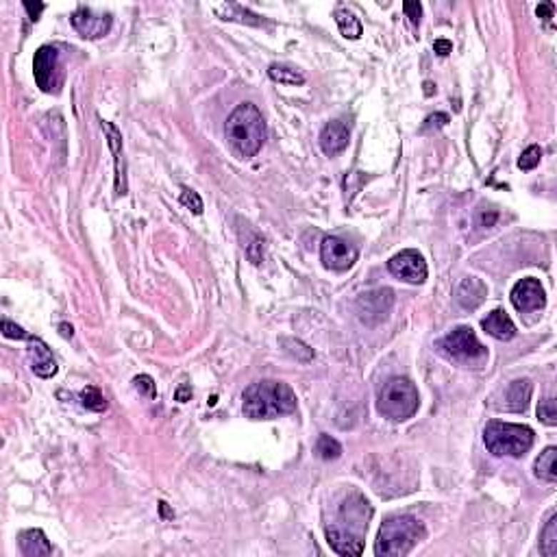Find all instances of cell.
<instances>
[{
  "mask_svg": "<svg viewBox=\"0 0 557 557\" xmlns=\"http://www.w3.org/2000/svg\"><path fill=\"white\" fill-rule=\"evenodd\" d=\"M370 518H373V507L366 496L359 492H348L340 501L336 516L324 525L329 546L338 555H361Z\"/></svg>",
  "mask_w": 557,
  "mask_h": 557,
  "instance_id": "6da1fadb",
  "label": "cell"
},
{
  "mask_svg": "<svg viewBox=\"0 0 557 557\" xmlns=\"http://www.w3.org/2000/svg\"><path fill=\"white\" fill-rule=\"evenodd\" d=\"M242 411L251 421H272V418L296 411V394L283 381L261 379L244 390Z\"/></svg>",
  "mask_w": 557,
  "mask_h": 557,
  "instance_id": "7a4b0ae2",
  "label": "cell"
},
{
  "mask_svg": "<svg viewBox=\"0 0 557 557\" xmlns=\"http://www.w3.org/2000/svg\"><path fill=\"white\" fill-rule=\"evenodd\" d=\"M224 133L229 144L242 157H255L268 137L266 120L253 103H242L234 109V114L226 118Z\"/></svg>",
  "mask_w": 557,
  "mask_h": 557,
  "instance_id": "3957f363",
  "label": "cell"
},
{
  "mask_svg": "<svg viewBox=\"0 0 557 557\" xmlns=\"http://www.w3.org/2000/svg\"><path fill=\"white\" fill-rule=\"evenodd\" d=\"M425 536H427L425 525L418 518L409 514L390 516L379 529L375 553L379 557H405L413 551L418 542L425 540Z\"/></svg>",
  "mask_w": 557,
  "mask_h": 557,
  "instance_id": "277c9868",
  "label": "cell"
},
{
  "mask_svg": "<svg viewBox=\"0 0 557 557\" xmlns=\"http://www.w3.org/2000/svg\"><path fill=\"white\" fill-rule=\"evenodd\" d=\"M418 407H421V396H418L416 386L407 377L388 379L377 394L379 413L396 423L409 421V418L418 411Z\"/></svg>",
  "mask_w": 557,
  "mask_h": 557,
  "instance_id": "5b68a950",
  "label": "cell"
},
{
  "mask_svg": "<svg viewBox=\"0 0 557 557\" xmlns=\"http://www.w3.org/2000/svg\"><path fill=\"white\" fill-rule=\"evenodd\" d=\"M483 442L496 457H523L533 446V431L527 425L490 421L483 429Z\"/></svg>",
  "mask_w": 557,
  "mask_h": 557,
  "instance_id": "8992f818",
  "label": "cell"
},
{
  "mask_svg": "<svg viewBox=\"0 0 557 557\" xmlns=\"http://www.w3.org/2000/svg\"><path fill=\"white\" fill-rule=\"evenodd\" d=\"M438 348L453 361L463 363V366H479L488 359V348L477 340L475 331L471 327H457L451 333H446L440 342Z\"/></svg>",
  "mask_w": 557,
  "mask_h": 557,
  "instance_id": "52a82bcc",
  "label": "cell"
},
{
  "mask_svg": "<svg viewBox=\"0 0 557 557\" xmlns=\"http://www.w3.org/2000/svg\"><path fill=\"white\" fill-rule=\"evenodd\" d=\"M33 76L41 91H46V94H53L55 91L57 94L61 87V81H64L57 46H51V44L39 46L33 57Z\"/></svg>",
  "mask_w": 557,
  "mask_h": 557,
  "instance_id": "ba28073f",
  "label": "cell"
},
{
  "mask_svg": "<svg viewBox=\"0 0 557 557\" xmlns=\"http://www.w3.org/2000/svg\"><path fill=\"white\" fill-rule=\"evenodd\" d=\"M388 270H390L396 278H401V281L413 283V286L425 283V281H427V274H429L425 257L418 253V251H413V249H407V251L396 253V255L388 261Z\"/></svg>",
  "mask_w": 557,
  "mask_h": 557,
  "instance_id": "9c48e42d",
  "label": "cell"
},
{
  "mask_svg": "<svg viewBox=\"0 0 557 557\" xmlns=\"http://www.w3.org/2000/svg\"><path fill=\"white\" fill-rule=\"evenodd\" d=\"M70 24L85 39H101L111 29V14H103L91 7H79L70 16Z\"/></svg>",
  "mask_w": 557,
  "mask_h": 557,
  "instance_id": "30bf717a",
  "label": "cell"
},
{
  "mask_svg": "<svg viewBox=\"0 0 557 557\" xmlns=\"http://www.w3.org/2000/svg\"><path fill=\"white\" fill-rule=\"evenodd\" d=\"M357 249L336 236H327L320 244V259L331 270H348L357 261Z\"/></svg>",
  "mask_w": 557,
  "mask_h": 557,
  "instance_id": "8fae6325",
  "label": "cell"
},
{
  "mask_svg": "<svg viewBox=\"0 0 557 557\" xmlns=\"http://www.w3.org/2000/svg\"><path fill=\"white\" fill-rule=\"evenodd\" d=\"M392 303H394V294L388 288H381V290H375V292H366L357 301L359 318L366 324H377V322L388 318V311H390Z\"/></svg>",
  "mask_w": 557,
  "mask_h": 557,
  "instance_id": "7c38bea8",
  "label": "cell"
},
{
  "mask_svg": "<svg viewBox=\"0 0 557 557\" xmlns=\"http://www.w3.org/2000/svg\"><path fill=\"white\" fill-rule=\"evenodd\" d=\"M512 305L518 311H536L546 305V294L538 278L533 276L521 278L512 290Z\"/></svg>",
  "mask_w": 557,
  "mask_h": 557,
  "instance_id": "4fadbf2b",
  "label": "cell"
},
{
  "mask_svg": "<svg viewBox=\"0 0 557 557\" xmlns=\"http://www.w3.org/2000/svg\"><path fill=\"white\" fill-rule=\"evenodd\" d=\"M29 359H31V370L41 377V379H51L57 375V361L49 348V344H46L44 340L31 336L29 340Z\"/></svg>",
  "mask_w": 557,
  "mask_h": 557,
  "instance_id": "5bb4252c",
  "label": "cell"
},
{
  "mask_svg": "<svg viewBox=\"0 0 557 557\" xmlns=\"http://www.w3.org/2000/svg\"><path fill=\"white\" fill-rule=\"evenodd\" d=\"M101 129L105 131L107 144L116 159V196H124L126 194V168H124V155H122V133L118 131L116 124H111L107 120H101Z\"/></svg>",
  "mask_w": 557,
  "mask_h": 557,
  "instance_id": "9a60e30c",
  "label": "cell"
},
{
  "mask_svg": "<svg viewBox=\"0 0 557 557\" xmlns=\"http://www.w3.org/2000/svg\"><path fill=\"white\" fill-rule=\"evenodd\" d=\"M531 401V381L529 379H516L509 383L505 390H501V403H492L501 411H525Z\"/></svg>",
  "mask_w": 557,
  "mask_h": 557,
  "instance_id": "2e32d148",
  "label": "cell"
},
{
  "mask_svg": "<svg viewBox=\"0 0 557 557\" xmlns=\"http://www.w3.org/2000/svg\"><path fill=\"white\" fill-rule=\"evenodd\" d=\"M348 139H351L348 124L342 122V120H331L320 131V149H322L324 155L336 157L348 146Z\"/></svg>",
  "mask_w": 557,
  "mask_h": 557,
  "instance_id": "e0dca14e",
  "label": "cell"
},
{
  "mask_svg": "<svg viewBox=\"0 0 557 557\" xmlns=\"http://www.w3.org/2000/svg\"><path fill=\"white\" fill-rule=\"evenodd\" d=\"M486 296H488V288L477 276H466L457 286V303L463 309H477L486 301Z\"/></svg>",
  "mask_w": 557,
  "mask_h": 557,
  "instance_id": "ac0fdd59",
  "label": "cell"
},
{
  "mask_svg": "<svg viewBox=\"0 0 557 557\" xmlns=\"http://www.w3.org/2000/svg\"><path fill=\"white\" fill-rule=\"evenodd\" d=\"M18 544L24 557H46L53 555V546L41 529H26L18 536Z\"/></svg>",
  "mask_w": 557,
  "mask_h": 557,
  "instance_id": "d6986e66",
  "label": "cell"
},
{
  "mask_svg": "<svg viewBox=\"0 0 557 557\" xmlns=\"http://www.w3.org/2000/svg\"><path fill=\"white\" fill-rule=\"evenodd\" d=\"M481 327L488 336L496 338V340H512L516 336V327L512 318H509L503 309H494L492 313H488V318H483Z\"/></svg>",
  "mask_w": 557,
  "mask_h": 557,
  "instance_id": "ffe728a7",
  "label": "cell"
},
{
  "mask_svg": "<svg viewBox=\"0 0 557 557\" xmlns=\"http://www.w3.org/2000/svg\"><path fill=\"white\" fill-rule=\"evenodd\" d=\"M536 477L548 483L557 481V448L548 446L536 459Z\"/></svg>",
  "mask_w": 557,
  "mask_h": 557,
  "instance_id": "44dd1931",
  "label": "cell"
},
{
  "mask_svg": "<svg viewBox=\"0 0 557 557\" xmlns=\"http://www.w3.org/2000/svg\"><path fill=\"white\" fill-rule=\"evenodd\" d=\"M540 551L544 557H557V514L553 512L540 536Z\"/></svg>",
  "mask_w": 557,
  "mask_h": 557,
  "instance_id": "7402d4cb",
  "label": "cell"
},
{
  "mask_svg": "<svg viewBox=\"0 0 557 557\" xmlns=\"http://www.w3.org/2000/svg\"><path fill=\"white\" fill-rule=\"evenodd\" d=\"M336 22H338V29L340 33L346 37V39H359L363 29H361V22L355 18V14H351L348 9H338L336 11Z\"/></svg>",
  "mask_w": 557,
  "mask_h": 557,
  "instance_id": "603a6c76",
  "label": "cell"
},
{
  "mask_svg": "<svg viewBox=\"0 0 557 557\" xmlns=\"http://www.w3.org/2000/svg\"><path fill=\"white\" fill-rule=\"evenodd\" d=\"M268 76L276 83H283V85H303L305 83V76L296 68H290L286 64H272L268 68Z\"/></svg>",
  "mask_w": 557,
  "mask_h": 557,
  "instance_id": "cb8c5ba5",
  "label": "cell"
},
{
  "mask_svg": "<svg viewBox=\"0 0 557 557\" xmlns=\"http://www.w3.org/2000/svg\"><path fill=\"white\" fill-rule=\"evenodd\" d=\"M316 455L324 461H331V459H338L342 455V446L338 440H333L331 436L322 433L316 442Z\"/></svg>",
  "mask_w": 557,
  "mask_h": 557,
  "instance_id": "d4e9b609",
  "label": "cell"
},
{
  "mask_svg": "<svg viewBox=\"0 0 557 557\" xmlns=\"http://www.w3.org/2000/svg\"><path fill=\"white\" fill-rule=\"evenodd\" d=\"M218 14L222 16V20H238V22H246V24H255V26L264 22L259 16L242 9L240 5H224V7L218 9Z\"/></svg>",
  "mask_w": 557,
  "mask_h": 557,
  "instance_id": "484cf974",
  "label": "cell"
},
{
  "mask_svg": "<svg viewBox=\"0 0 557 557\" xmlns=\"http://www.w3.org/2000/svg\"><path fill=\"white\" fill-rule=\"evenodd\" d=\"M81 403L83 407L91 409V411H105L107 409V398L103 396V392L96 386H87L81 390Z\"/></svg>",
  "mask_w": 557,
  "mask_h": 557,
  "instance_id": "4316f807",
  "label": "cell"
},
{
  "mask_svg": "<svg viewBox=\"0 0 557 557\" xmlns=\"http://www.w3.org/2000/svg\"><path fill=\"white\" fill-rule=\"evenodd\" d=\"M281 346L288 351V355L296 357V359L303 361V363H307V361L313 359V348H309V346H307L305 342H301V340H294V338H281Z\"/></svg>",
  "mask_w": 557,
  "mask_h": 557,
  "instance_id": "83f0119b",
  "label": "cell"
},
{
  "mask_svg": "<svg viewBox=\"0 0 557 557\" xmlns=\"http://www.w3.org/2000/svg\"><path fill=\"white\" fill-rule=\"evenodd\" d=\"M538 418L548 425V427H555L557 425V405H555V398L553 396H546L544 401H540L538 405Z\"/></svg>",
  "mask_w": 557,
  "mask_h": 557,
  "instance_id": "f1b7e54d",
  "label": "cell"
},
{
  "mask_svg": "<svg viewBox=\"0 0 557 557\" xmlns=\"http://www.w3.org/2000/svg\"><path fill=\"white\" fill-rule=\"evenodd\" d=\"M540 159H542V149H540L538 144H531L529 149L523 151V155H521V159H518V168L525 170V172H529V170H533V168L540 166Z\"/></svg>",
  "mask_w": 557,
  "mask_h": 557,
  "instance_id": "f546056e",
  "label": "cell"
},
{
  "mask_svg": "<svg viewBox=\"0 0 557 557\" xmlns=\"http://www.w3.org/2000/svg\"><path fill=\"white\" fill-rule=\"evenodd\" d=\"M181 203L188 207L192 214H196V216L203 214V199L199 196V192H194V190H190V188H183V190H181Z\"/></svg>",
  "mask_w": 557,
  "mask_h": 557,
  "instance_id": "4dcf8cb0",
  "label": "cell"
},
{
  "mask_svg": "<svg viewBox=\"0 0 557 557\" xmlns=\"http://www.w3.org/2000/svg\"><path fill=\"white\" fill-rule=\"evenodd\" d=\"M133 386H135V390H137L139 394H144V396H149V398H155V396H157L155 381H153L149 375H139V377H135V379H133Z\"/></svg>",
  "mask_w": 557,
  "mask_h": 557,
  "instance_id": "1f68e13d",
  "label": "cell"
},
{
  "mask_svg": "<svg viewBox=\"0 0 557 557\" xmlns=\"http://www.w3.org/2000/svg\"><path fill=\"white\" fill-rule=\"evenodd\" d=\"M3 336L9 340H29L31 333H26L22 327H18L16 322H11L9 318H3Z\"/></svg>",
  "mask_w": 557,
  "mask_h": 557,
  "instance_id": "d6a6232c",
  "label": "cell"
},
{
  "mask_svg": "<svg viewBox=\"0 0 557 557\" xmlns=\"http://www.w3.org/2000/svg\"><path fill=\"white\" fill-rule=\"evenodd\" d=\"M403 11H405V16L409 18V22H411L413 26L421 24V16H423L421 3H405V5H403Z\"/></svg>",
  "mask_w": 557,
  "mask_h": 557,
  "instance_id": "836d02e7",
  "label": "cell"
},
{
  "mask_svg": "<svg viewBox=\"0 0 557 557\" xmlns=\"http://www.w3.org/2000/svg\"><path fill=\"white\" fill-rule=\"evenodd\" d=\"M433 51H436V55L446 57V55L453 53V44H451L448 39H436V41H433Z\"/></svg>",
  "mask_w": 557,
  "mask_h": 557,
  "instance_id": "e575fe53",
  "label": "cell"
},
{
  "mask_svg": "<svg viewBox=\"0 0 557 557\" xmlns=\"http://www.w3.org/2000/svg\"><path fill=\"white\" fill-rule=\"evenodd\" d=\"M553 11H555V5H553V3H542V5H538V9H536L538 18H542V22H544V24H548V22H551V18H553Z\"/></svg>",
  "mask_w": 557,
  "mask_h": 557,
  "instance_id": "d590c367",
  "label": "cell"
},
{
  "mask_svg": "<svg viewBox=\"0 0 557 557\" xmlns=\"http://www.w3.org/2000/svg\"><path fill=\"white\" fill-rule=\"evenodd\" d=\"M448 122V116L446 114H436V116H429L427 118V122H425V129L423 131H429V129H440V126H444Z\"/></svg>",
  "mask_w": 557,
  "mask_h": 557,
  "instance_id": "8d00e7d4",
  "label": "cell"
},
{
  "mask_svg": "<svg viewBox=\"0 0 557 557\" xmlns=\"http://www.w3.org/2000/svg\"><path fill=\"white\" fill-rule=\"evenodd\" d=\"M24 9L29 11V18H31L33 22H37V20H39V14L46 9V5H44V3H35V5H33V3H29V0H26Z\"/></svg>",
  "mask_w": 557,
  "mask_h": 557,
  "instance_id": "74e56055",
  "label": "cell"
},
{
  "mask_svg": "<svg viewBox=\"0 0 557 557\" xmlns=\"http://www.w3.org/2000/svg\"><path fill=\"white\" fill-rule=\"evenodd\" d=\"M192 398V386H188V383H183L176 392H174V401H179V403H188Z\"/></svg>",
  "mask_w": 557,
  "mask_h": 557,
  "instance_id": "f35d334b",
  "label": "cell"
},
{
  "mask_svg": "<svg viewBox=\"0 0 557 557\" xmlns=\"http://www.w3.org/2000/svg\"><path fill=\"white\" fill-rule=\"evenodd\" d=\"M496 218H498V214L496 211H490V216L488 214H481V226H492L494 222H496Z\"/></svg>",
  "mask_w": 557,
  "mask_h": 557,
  "instance_id": "ab89813d",
  "label": "cell"
},
{
  "mask_svg": "<svg viewBox=\"0 0 557 557\" xmlns=\"http://www.w3.org/2000/svg\"><path fill=\"white\" fill-rule=\"evenodd\" d=\"M59 333H61L64 338H72V336H74V329L70 327L68 322H61V324H59Z\"/></svg>",
  "mask_w": 557,
  "mask_h": 557,
  "instance_id": "60d3db41",
  "label": "cell"
},
{
  "mask_svg": "<svg viewBox=\"0 0 557 557\" xmlns=\"http://www.w3.org/2000/svg\"><path fill=\"white\" fill-rule=\"evenodd\" d=\"M425 94H427V96H431V94H433V83H429V81L425 83Z\"/></svg>",
  "mask_w": 557,
  "mask_h": 557,
  "instance_id": "b9f144b4",
  "label": "cell"
}]
</instances>
